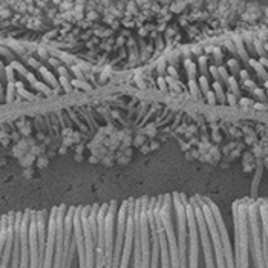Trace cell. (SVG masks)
<instances>
[{"label":"cell","instance_id":"28","mask_svg":"<svg viewBox=\"0 0 268 268\" xmlns=\"http://www.w3.org/2000/svg\"><path fill=\"white\" fill-rule=\"evenodd\" d=\"M49 61H51V64H54V66H58V61H57V60H54V58H52V60H49Z\"/></svg>","mask_w":268,"mask_h":268},{"label":"cell","instance_id":"22","mask_svg":"<svg viewBox=\"0 0 268 268\" xmlns=\"http://www.w3.org/2000/svg\"><path fill=\"white\" fill-rule=\"evenodd\" d=\"M60 81H61V85H63V88L66 90H71V86H69V81H68V78L66 77H61L60 78Z\"/></svg>","mask_w":268,"mask_h":268},{"label":"cell","instance_id":"19","mask_svg":"<svg viewBox=\"0 0 268 268\" xmlns=\"http://www.w3.org/2000/svg\"><path fill=\"white\" fill-rule=\"evenodd\" d=\"M199 83H201V88H202V89L205 90V92H208V81H207V77L202 75V77L199 78Z\"/></svg>","mask_w":268,"mask_h":268},{"label":"cell","instance_id":"15","mask_svg":"<svg viewBox=\"0 0 268 268\" xmlns=\"http://www.w3.org/2000/svg\"><path fill=\"white\" fill-rule=\"evenodd\" d=\"M5 74H6V80H8L9 83H12V80H14V69L9 66V68L5 69Z\"/></svg>","mask_w":268,"mask_h":268},{"label":"cell","instance_id":"14","mask_svg":"<svg viewBox=\"0 0 268 268\" xmlns=\"http://www.w3.org/2000/svg\"><path fill=\"white\" fill-rule=\"evenodd\" d=\"M14 98V83H9L8 85V93H6V100L8 101H12Z\"/></svg>","mask_w":268,"mask_h":268},{"label":"cell","instance_id":"17","mask_svg":"<svg viewBox=\"0 0 268 268\" xmlns=\"http://www.w3.org/2000/svg\"><path fill=\"white\" fill-rule=\"evenodd\" d=\"M198 61H199V68H201V72H204V74H205V72H207V58L201 57V58H199Z\"/></svg>","mask_w":268,"mask_h":268},{"label":"cell","instance_id":"26","mask_svg":"<svg viewBox=\"0 0 268 268\" xmlns=\"http://www.w3.org/2000/svg\"><path fill=\"white\" fill-rule=\"evenodd\" d=\"M29 63H31L32 66H35V68H40V64H39L37 61H34V60H29Z\"/></svg>","mask_w":268,"mask_h":268},{"label":"cell","instance_id":"4","mask_svg":"<svg viewBox=\"0 0 268 268\" xmlns=\"http://www.w3.org/2000/svg\"><path fill=\"white\" fill-rule=\"evenodd\" d=\"M32 210L15 213V234L9 268H29V224Z\"/></svg>","mask_w":268,"mask_h":268},{"label":"cell","instance_id":"16","mask_svg":"<svg viewBox=\"0 0 268 268\" xmlns=\"http://www.w3.org/2000/svg\"><path fill=\"white\" fill-rule=\"evenodd\" d=\"M11 68H12V69H17V71H20V72H22V74H25V75L28 74V72H26V69H25V68H23V66H22L20 63H17V61H12V63H11Z\"/></svg>","mask_w":268,"mask_h":268},{"label":"cell","instance_id":"7","mask_svg":"<svg viewBox=\"0 0 268 268\" xmlns=\"http://www.w3.org/2000/svg\"><path fill=\"white\" fill-rule=\"evenodd\" d=\"M135 210V207H134ZM134 210L129 213L127 224H126V234H124V245L121 251V261L120 268H130L132 262V251H134V236H135V216Z\"/></svg>","mask_w":268,"mask_h":268},{"label":"cell","instance_id":"8","mask_svg":"<svg viewBox=\"0 0 268 268\" xmlns=\"http://www.w3.org/2000/svg\"><path fill=\"white\" fill-rule=\"evenodd\" d=\"M156 227H158V239H159V261L161 265L159 268H170V256H169V245H167V237L163 222L159 219V198H158V205H156Z\"/></svg>","mask_w":268,"mask_h":268},{"label":"cell","instance_id":"20","mask_svg":"<svg viewBox=\"0 0 268 268\" xmlns=\"http://www.w3.org/2000/svg\"><path fill=\"white\" fill-rule=\"evenodd\" d=\"M72 85H74V86H77V88H83V89H89V86H88L86 83H83V81H80V80H74V81H72Z\"/></svg>","mask_w":268,"mask_h":268},{"label":"cell","instance_id":"11","mask_svg":"<svg viewBox=\"0 0 268 268\" xmlns=\"http://www.w3.org/2000/svg\"><path fill=\"white\" fill-rule=\"evenodd\" d=\"M40 72H42V75L45 77L46 80L52 85V86H57V81H55V78L52 77V74H49V71L47 69H45V68H40Z\"/></svg>","mask_w":268,"mask_h":268},{"label":"cell","instance_id":"1","mask_svg":"<svg viewBox=\"0 0 268 268\" xmlns=\"http://www.w3.org/2000/svg\"><path fill=\"white\" fill-rule=\"evenodd\" d=\"M98 207L100 205L75 207L74 212V239L77 245L78 268H95Z\"/></svg>","mask_w":268,"mask_h":268},{"label":"cell","instance_id":"30","mask_svg":"<svg viewBox=\"0 0 268 268\" xmlns=\"http://www.w3.org/2000/svg\"><path fill=\"white\" fill-rule=\"evenodd\" d=\"M3 95V89H2V85H0V97Z\"/></svg>","mask_w":268,"mask_h":268},{"label":"cell","instance_id":"29","mask_svg":"<svg viewBox=\"0 0 268 268\" xmlns=\"http://www.w3.org/2000/svg\"><path fill=\"white\" fill-rule=\"evenodd\" d=\"M2 71H3V63L0 61V74H2Z\"/></svg>","mask_w":268,"mask_h":268},{"label":"cell","instance_id":"18","mask_svg":"<svg viewBox=\"0 0 268 268\" xmlns=\"http://www.w3.org/2000/svg\"><path fill=\"white\" fill-rule=\"evenodd\" d=\"M34 88H37V89H40V90H42V92H45L46 95H49V93H51V89H49L47 86H45L43 83H39V81H37Z\"/></svg>","mask_w":268,"mask_h":268},{"label":"cell","instance_id":"2","mask_svg":"<svg viewBox=\"0 0 268 268\" xmlns=\"http://www.w3.org/2000/svg\"><path fill=\"white\" fill-rule=\"evenodd\" d=\"M195 199L198 201L202 213H204V218H205V222L208 227V233H210V237H212V245H213V253H215V262H216V268H227L225 265V258H224V244H222V222L224 218L218 208V205L205 198V196H201V195H195Z\"/></svg>","mask_w":268,"mask_h":268},{"label":"cell","instance_id":"6","mask_svg":"<svg viewBox=\"0 0 268 268\" xmlns=\"http://www.w3.org/2000/svg\"><path fill=\"white\" fill-rule=\"evenodd\" d=\"M190 202H192V205L195 208V215H196L198 231H199V242H201V251H202V258H204L205 268H216L213 245H212V237H210V233H208V227H207V222H205L204 213H202L198 201L195 199V196L190 198Z\"/></svg>","mask_w":268,"mask_h":268},{"label":"cell","instance_id":"3","mask_svg":"<svg viewBox=\"0 0 268 268\" xmlns=\"http://www.w3.org/2000/svg\"><path fill=\"white\" fill-rule=\"evenodd\" d=\"M49 213L32 212L29 224V268H43Z\"/></svg>","mask_w":268,"mask_h":268},{"label":"cell","instance_id":"27","mask_svg":"<svg viewBox=\"0 0 268 268\" xmlns=\"http://www.w3.org/2000/svg\"><path fill=\"white\" fill-rule=\"evenodd\" d=\"M45 164H46V159H40V161H39V166H40V167H43Z\"/></svg>","mask_w":268,"mask_h":268},{"label":"cell","instance_id":"25","mask_svg":"<svg viewBox=\"0 0 268 268\" xmlns=\"http://www.w3.org/2000/svg\"><path fill=\"white\" fill-rule=\"evenodd\" d=\"M158 83H159V88H161V89H166V81H164L163 78H159Z\"/></svg>","mask_w":268,"mask_h":268},{"label":"cell","instance_id":"23","mask_svg":"<svg viewBox=\"0 0 268 268\" xmlns=\"http://www.w3.org/2000/svg\"><path fill=\"white\" fill-rule=\"evenodd\" d=\"M26 78L32 83V86H35V83H37V80H35V77H34V74H26Z\"/></svg>","mask_w":268,"mask_h":268},{"label":"cell","instance_id":"10","mask_svg":"<svg viewBox=\"0 0 268 268\" xmlns=\"http://www.w3.org/2000/svg\"><path fill=\"white\" fill-rule=\"evenodd\" d=\"M8 230H9V215L0 218V261H2V254H3V250H5Z\"/></svg>","mask_w":268,"mask_h":268},{"label":"cell","instance_id":"24","mask_svg":"<svg viewBox=\"0 0 268 268\" xmlns=\"http://www.w3.org/2000/svg\"><path fill=\"white\" fill-rule=\"evenodd\" d=\"M169 72H170V75H173L175 78H178V74H176V69L175 68H169Z\"/></svg>","mask_w":268,"mask_h":268},{"label":"cell","instance_id":"9","mask_svg":"<svg viewBox=\"0 0 268 268\" xmlns=\"http://www.w3.org/2000/svg\"><path fill=\"white\" fill-rule=\"evenodd\" d=\"M14 234H15V213H11L9 215V230H8V237H6L5 250H3L2 261H0V268H9L12 247H14Z\"/></svg>","mask_w":268,"mask_h":268},{"label":"cell","instance_id":"21","mask_svg":"<svg viewBox=\"0 0 268 268\" xmlns=\"http://www.w3.org/2000/svg\"><path fill=\"white\" fill-rule=\"evenodd\" d=\"M207 101H208L210 104H215V103H216V97H215V93L210 92V90L207 92Z\"/></svg>","mask_w":268,"mask_h":268},{"label":"cell","instance_id":"12","mask_svg":"<svg viewBox=\"0 0 268 268\" xmlns=\"http://www.w3.org/2000/svg\"><path fill=\"white\" fill-rule=\"evenodd\" d=\"M185 68L188 69V77H190V80H193V78H195V74H196V66H195L192 61H185Z\"/></svg>","mask_w":268,"mask_h":268},{"label":"cell","instance_id":"5","mask_svg":"<svg viewBox=\"0 0 268 268\" xmlns=\"http://www.w3.org/2000/svg\"><path fill=\"white\" fill-rule=\"evenodd\" d=\"M158 198H159V219L163 222L166 237H167V245H169L170 268H181L178 234H176V224H175V210H173V198H172V195H161Z\"/></svg>","mask_w":268,"mask_h":268},{"label":"cell","instance_id":"13","mask_svg":"<svg viewBox=\"0 0 268 268\" xmlns=\"http://www.w3.org/2000/svg\"><path fill=\"white\" fill-rule=\"evenodd\" d=\"M190 89H192V95L193 97H199V88H198V83L195 80H190Z\"/></svg>","mask_w":268,"mask_h":268}]
</instances>
